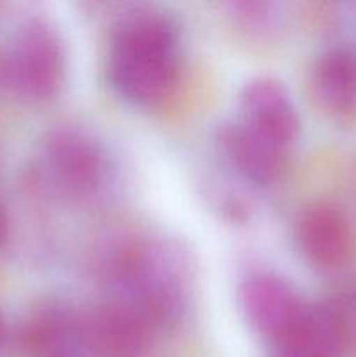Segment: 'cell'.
Listing matches in <instances>:
<instances>
[{"label": "cell", "instance_id": "6da1fadb", "mask_svg": "<svg viewBox=\"0 0 356 357\" xmlns=\"http://www.w3.org/2000/svg\"><path fill=\"white\" fill-rule=\"evenodd\" d=\"M178 73V30L170 16L140 9L115 30L110 79L126 100L154 105L173 89Z\"/></svg>", "mask_w": 356, "mask_h": 357}, {"label": "cell", "instance_id": "7a4b0ae2", "mask_svg": "<svg viewBox=\"0 0 356 357\" xmlns=\"http://www.w3.org/2000/svg\"><path fill=\"white\" fill-rule=\"evenodd\" d=\"M117 296L150 324L180 314L187 298L184 258L163 241H142L124 248L112 267Z\"/></svg>", "mask_w": 356, "mask_h": 357}, {"label": "cell", "instance_id": "3957f363", "mask_svg": "<svg viewBox=\"0 0 356 357\" xmlns=\"http://www.w3.org/2000/svg\"><path fill=\"white\" fill-rule=\"evenodd\" d=\"M65 77V45L58 28L40 16L27 17L0 61V79L27 100L54 96Z\"/></svg>", "mask_w": 356, "mask_h": 357}, {"label": "cell", "instance_id": "277c9868", "mask_svg": "<svg viewBox=\"0 0 356 357\" xmlns=\"http://www.w3.org/2000/svg\"><path fill=\"white\" fill-rule=\"evenodd\" d=\"M45 176L59 192L87 195L96 190L105 174V159L91 136L77 129H59L42 150Z\"/></svg>", "mask_w": 356, "mask_h": 357}, {"label": "cell", "instance_id": "5b68a950", "mask_svg": "<svg viewBox=\"0 0 356 357\" xmlns=\"http://www.w3.org/2000/svg\"><path fill=\"white\" fill-rule=\"evenodd\" d=\"M297 241L307 261L327 272L341 271L355 253V232L348 216L328 202H316L300 213Z\"/></svg>", "mask_w": 356, "mask_h": 357}, {"label": "cell", "instance_id": "8992f818", "mask_svg": "<svg viewBox=\"0 0 356 357\" xmlns=\"http://www.w3.org/2000/svg\"><path fill=\"white\" fill-rule=\"evenodd\" d=\"M239 119L253 129L288 152L299 136L300 122L297 108L288 91L271 77H257L244 84L239 96Z\"/></svg>", "mask_w": 356, "mask_h": 357}, {"label": "cell", "instance_id": "52a82bcc", "mask_svg": "<svg viewBox=\"0 0 356 357\" xmlns=\"http://www.w3.org/2000/svg\"><path fill=\"white\" fill-rule=\"evenodd\" d=\"M150 323L133 307L112 300L80 321V338L100 357H140L149 345Z\"/></svg>", "mask_w": 356, "mask_h": 357}, {"label": "cell", "instance_id": "ba28073f", "mask_svg": "<svg viewBox=\"0 0 356 357\" xmlns=\"http://www.w3.org/2000/svg\"><path fill=\"white\" fill-rule=\"evenodd\" d=\"M239 303L246 321L258 333L278 340L306 302L285 278L260 271L243 279Z\"/></svg>", "mask_w": 356, "mask_h": 357}, {"label": "cell", "instance_id": "9c48e42d", "mask_svg": "<svg viewBox=\"0 0 356 357\" xmlns=\"http://www.w3.org/2000/svg\"><path fill=\"white\" fill-rule=\"evenodd\" d=\"M348 338V321L337 307L304 303L276 344L285 357H342Z\"/></svg>", "mask_w": 356, "mask_h": 357}, {"label": "cell", "instance_id": "30bf717a", "mask_svg": "<svg viewBox=\"0 0 356 357\" xmlns=\"http://www.w3.org/2000/svg\"><path fill=\"white\" fill-rule=\"evenodd\" d=\"M220 143L234 166L253 181H271L285 162V150L265 139L241 121H234L222 129Z\"/></svg>", "mask_w": 356, "mask_h": 357}, {"label": "cell", "instance_id": "8fae6325", "mask_svg": "<svg viewBox=\"0 0 356 357\" xmlns=\"http://www.w3.org/2000/svg\"><path fill=\"white\" fill-rule=\"evenodd\" d=\"M313 84L321 103L335 114L356 110V52L332 49L318 59Z\"/></svg>", "mask_w": 356, "mask_h": 357}, {"label": "cell", "instance_id": "7c38bea8", "mask_svg": "<svg viewBox=\"0 0 356 357\" xmlns=\"http://www.w3.org/2000/svg\"><path fill=\"white\" fill-rule=\"evenodd\" d=\"M234 20L251 33L265 35L281 23L278 3L271 2H236L232 3Z\"/></svg>", "mask_w": 356, "mask_h": 357}, {"label": "cell", "instance_id": "4fadbf2b", "mask_svg": "<svg viewBox=\"0 0 356 357\" xmlns=\"http://www.w3.org/2000/svg\"><path fill=\"white\" fill-rule=\"evenodd\" d=\"M7 237H9V215H7L6 204L0 199V248L6 244Z\"/></svg>", "mask_w": 356, "mask_h": 357}, {"label": "cell", "instance_id": "5bb4252c", "mask_svg": "<svg viewBox=\"0 0 356 357\" xmlns=\"http://www.w3.org/2000/svg\"><path fill=\"white\" fill-rule=\"evenodd\" d=\"M7 340V326H6V321H3L2 314H0V351L3 349Z\"/></svg>", "mask_w": 356, "mask_h": 357}, {"label": "cell", "instance_id": "9a60e30c", "mask_svg": "<svg viewBox=\"0 0 356 357\" xmlns=\"http://www.w3.org/2000/svg\"><path fill=\"white\" fill-rule=\"evenodd\" d=\"M49 357H68V356H63V354H54V356H49Z\"/></svg>", "mask_w": 356, "mask_h": 357}]
</instances>
